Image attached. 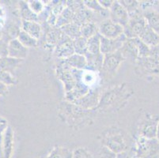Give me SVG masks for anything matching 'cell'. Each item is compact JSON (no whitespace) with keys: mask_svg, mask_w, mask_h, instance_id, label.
I'll use <instances>...</instances> for the list:
<instances>
[{"mask_svg":"<svg viewBox=\"0 0 159 158\" xmlns=\"http://www.w3.org/2000/svg\"><path fill=\"white\" fill-rule=\"evenodd\" d=\"M28 4L30 10H31L34 14H37V15L41 14V13L43 12V11L44 10V4L43 3V2L39 1V0L29 1Z\"/></svg>","mask_w":159,"mask_h":158,"instance_id":"cell-33","label":"cell"},{"mask_svg":"<svg viewBox=\"0 0 159 158\" xmlns=\"http://www.w3.org/2000/svg\"><path fill=\"white\" fill-rule=\"evenodd\" d=\"M135 153L136 158H159V142L139 136Z\"/></svg>","mask_w":159,"mask_h":158,"instance_id":"cell-3","label":"cell"},{"mask_svg":"<svg viewBox=\"0 0 159 158\" xmlns=\"http://www.w3.org/2000/svg\"><path fill=\"white\" fill-rule=\"evenodd\" d=\"M124 60L120 50L114 53L104 55L102 71L108 76H113Z\"/></svg>","mask_w":159,"mask_h":158,"instance_id":"cell-5","label":"cell"},{"mask_svg":"<svg viewBox=\"0 0 159 158\" xmlns=\"http://www.w3.org/2000/svg\"><path fill=\"white\" fill-rule=\"evenodd\" d=\"M23 60L21 59H14V58L7 56L0 59V70L8 72L14 74L16 69L21 65Z\"/></svg>","mask_w":159,"mask_h":158,"instance_id":"cell-19","label":"cell"},{"mask_svg":"<svg viewBox=\"0 0 159 158\" xmlns=\"http://www.w3.org/2000/svg\"><path fill=\"white\" fill-rule=\"evenodd\" d=\"M3 37V30H2V27L0 26V39H2Z\"/></svg>","mask_w":159,"mask_h":158,"instance_id":"cell-41","label":"cell"},{"mask_svg":"<svg viewBox=\"0 0 159 158\" xmlns=\"http://www.w3.org/2000/svg\"><path fill=\"white\" fill-rule=\"evenodd\" d=\"M150 56L159 62V44L150 48Z\"/></svg>","mask_w":159,"mask_h":158,"instance_id":"cell-39","label":"cell"},{"mask_svg":"<svg viewBox=\"0 0 159 158\" xmlns=\"http://www.w3.org/2000/svg\"><path fill=\"white\" fill-rule=\"evenodd\" d=\"M60 29L62 30L63 34L66 35V37H68L71 40H75L78 37H82L81 36V26L75 22L65 25L62 26Z\"/></svg>","mask_w":159,"mask_h":158,"instance_id":"cell-22","label":"cell"},{"mask_svg":"<svg viewBox=\"0 0 159 158\" xmlns=\"http://www.w3.org/2000/svg\"><path fill=\"white\" fill-rule=\"evenodd\" d=\"M158 123V117H147L140 124L139 136L147 139L156 138Z\"/></svg>","mask_w":159,"mask_h":158,"instance_id":"cell-9","label":"cell"},{"mask_svg":"<svg viewBox=\"0 0 159 158\" xmlns=\"http://www.w3.org/2000/svg\"><path fill=\"white\" fill-rule=\"evenodd\" d=\"M8 43L5 39H0V58L8 56Z\"/></svg>","mask_w":159,"mask_h":158,"instance_id":"cell-37","label":"cell"},{"mask_svg":"<svg viewBox=\"0 0 159 158\" xmlns=\"http://www.w3.org/2000/svg\"><path fill=\"white\" fill-rule=\"evenodd\" d=\"M157 140L159 142V123H158V125H157Z\"/></svg>","mask_w":159,"mask_h":158,"instance_id":"cell-42","label":"cell"},{"mask_svg":"<svg viewBox=\"0 0 159 158\" xmlns=\"http://www.w3.org/2000/svg\"><path fill=\"white\" fill-rule=\"evenodd\" d=\"M54 53L58 58H62L63 59H66L75 54V52L73 46V40L63 34V37L56 44Z\"/></svg>","mask_w":159,"mask_h":158,"instance_id":"cell-10","label":"cell"},{"mask_svg":"<svg viewBox=\"0 0 159 158\" xmlns=\"http://www.w3.org/2000/svg\"><path fill=\"white\" fill-rule=\"evenodd\" d=\"M73 151L68 148L63 146H56L52 149L46 158H72Z\"/></svg>","mask_w":159,"mask_h":158,"instance_id":"cell-28","label":"cell"},{"mask_svg":"<svg viewBox=\"0 0 159 158\" xmlns=\"http://www.w3.org/2000/svg\"><path fill=\"white\" fill-rule=\"evenodd\" d=\"M19 6V14L22 21H37L39 20V16L34 14L30 10L29 7L28 2L25 1H20L18 2Z\"/></svg>","mask_w":159,"mask_h":158,"instance_id":"cell-20","label":"cell"},{"mask_svg":"<svg viewBox=\"0 0 159 158\" xmlns=\"http://www.w3.org/2000/svg\"><path fill=\"white\" fill-rule=\"evenodd\" d=\"M116 153H112V151L107 149L106 147H102L98 153V158H116Z\"/></svg>","mask_w":159,"mask_h":158,"instance_id":"cell-36","label":"cell"},{"mask_svg":"<svg viewBox=\"0 0 159 158\" xmlns=\"http://www.w3.org/2000/svg\"><path fill=\"white\" fill-rule=\"evenodd\" d=\"M119 2L128 11L130 17L136 15V14H142V11L141 9H140V5L139 1H134V0H121V1H119Z\"/></svg>","mask_w":159,"mask_h":158,"instance_id":"cell-26","label":"cell"},{"mask_svg":"<svg viewBox=\"0 0 159 158\" xmlns=\"http://www.w3.org/2000/svg\"><path fill=\"white\" fill-rule=\"evenodd\" d=\"M29 49L24 47L18 39H13L8 43V56L24 60L27 57Z\"/></svg>","mask_w":159,"mask_h":158,"instance_id":"cell-14","label":"cell"},{"mask_svg":"<svg viewBox=\"0 0 159 158\" xmlns=\"http://www.w3.org/2000/svg\"><path fill=\"white\" fill-rule=\"evenodd\" d=\"M20 43L22 44L24 47L27 48H32V47H37L38 46V40L34 37H31L28 33H25L24 31L21 29L17 37Z\"/></svg>","mask_w":159,"mask_h":158,"instance_id":"cell-27","label":"cell"},{"mask_svg":"<svg viewBox=\"0 0 159 158\" xmlns=\"http://www.w3.org/2000/svg\"><path fill=\"white\" fill-rule=\"evenodd\" d=\"M100 99L101 98H99V92L98 89L93 91L89 90L88 93H86L78 101H75L73 104L80 107L82 109L89 110L98 106Z\"/></svg>","mask_w":159,"mask_h":158,"instance_id":"cell-11","label":"cell"},{"mask_svg":"<svg viewBox=\"0 0 159 158\" xmlns=\"http://www.w3.org/2000/svg\"><path fill=\"white\" fill-rule=\"evenodd\" d=\"M98 30L102 37L107 39H116L124 34V28L108 18L98 25Z\"/></svg>","mask_w":159,"mask_h":158,"instance_id":"cell-6","label":"cell"},{"mask_svg":"<svg viewBox=\"0 0 159 158\" xmlns=\"http://www.w3.org/2000/svg\"><path fill=\"white\" fill-rule=\"evenodd\" d=\"M147 25L159 34V13L153 10H148L143 13Z\"/></svg>","mask_w":159,"mask_h":158,"instance_id":"cell-21","label":"cell"},{"mask_svg":"<svg viewBox=\"0 0 159 158\" xmlns=\"http://www.w3.org/2000/svg\"><path fill=\"white\" fill-rule=\"evenodd\" d=\"M147 25V22L143 14L130 17L128 25L124 27V34L127 39H132L139 37Z\"/></svg>","mask_w":159,"mask_h":158,"instance_id":"cell-4","label":"cell"},{"mask_svg":"<svg viewBox=\"0 0 159 158\" xmlns=\"http://www.w3.org/2000/svg\"><path fill=\"white\" fill-rule=\"evenodd\" d=\"M127 37L125 35H121L120 37L116 39H107L101 36V52L103 55L110 54L120 51L126 41Z\"/></svg>","mask_w":159,"mask_h":158,"instance_id":"cell-8","label":"cell"},{"mask_svg":"<svg viewBox=\"0 0 159 158\" xmlns=\"http://www.w3.org/2000/svg\"><path fill=\"white\" fill-rule=\"evenodd\" d=\"M126 85H119L114 89L105 93L100 99L98 108L101 110L115 109L116 107H120V104H124V101L131 97V93Z\"/></svg>","mask_w":159,"mask_h":158,"instance_id":"cell-2","label":"cell"},{"mask_svg":"<svg viewBox=\"0 0 159 158\" xmlns=\"http://www.w3.org/2000/svg\"><path fill=\"white\" fill-rule=\"evenodd\" d=\"M8 127V123L7 120L2 116H0V155L2 153V138L3 133L5 132L6 129Z\"/></svg>","mask_w":159,"mask_h":158,"instance_id":"cell-35","label":"cell"},{"mask_svg":"<svg viewBox=\"0 0 159 158\" xmlns=\"http://www.w3.org/2000/svg\"><path fill=\"white\" fill-rule=\"evenodd\" d=\"M109 19L114 22L120 25L123 27L128 25L130 16L128 11L119 2V1H114L113 5L109 9Z\"/></svg>","mask_w":159,"mask_h":158,"instance_id":"cell-7","label":"cell"},{"mask_svg":"<svg viewBox=\"0 0 159 158\" xmlns=\"http://www.w3.org/2000/svg\"><path fill=\"white\" fill-rule=\"evenodd\" d=\"M85 7L89 10L91 12H93L95 14H99L102 17H105V19L107 18V16L109 17V11L105 10L102 6L100 5L99 2L96 0H91V1H83Z\"/></svg>","mask_w":159,"mask_h":158,"instance_id":"cell-24","label":"cell"},{"mask_svg":"<svg viewBox=\"0 0 159 158\" xmlns=\"http://www.w3.org/2000/svg\"><path fill=\"white\" fill-rule=\"evenodd\" d=\"M120 52L124 59H128L132 63H136V61L139 58V49L134 38L127 39L123 47H121Z\"/></svg>","mask_w":159,"mask_h":158,"instance_id":"cell-13","label":"cell"},{"mask_svg":"<svg viewBox=\"0 0 159 158\" xmlns=\"http://www.w3.org/2000/svg\"><path fill=\"white\" fill-rule=\"evenodd\" d=\"M72 158H93V156L87 149L79 147L73 151Z\"/></svg>","mask_w":159,"mask_h":158,"instance_id":"cell-34","label":"cell"},{"mask_svg":"<svg viewBox=\"0 0 159 158\" xmlns=\"http://www.w3.org/2000/svg\"><path fill=\"white\" fill-rule=\"evenodd\" d=\"M85 56L87 60V67H89L90 69L94 70H98V71L102 70L104 59L103 54L102 53L98 55L86 54Z\"/></svg>","mask_w":159,"mask_h":158,"instance_id":"cell-23","label":"cell"},{"mask_svg":"<svg viewBox=\"0 0 159 158\" xmlns=\"http://www.w3.org/2000/svg\"><path fill=\"white\" fill-rule=\"evenodd\" d=\"M101 35L98 33L87 40V52L86 54H101Z\"/></svg>","mask_w":159,"mask_h":158,"instance_id":"cell-25","label":"cell"},{"mask_svg":"<svg viewBox=\"0 0 159 158\" xmlns=\"http://www.w3.org/2000/svg\"><path fill=\"white\" fill-rule=\"evenodd\" d=\"M98 2H99L100 5L107 11H109V9L112 7L114 3L113 0H99Z\"/></svg>","mask_w":159,"mask_h":158,"instance_id":"cell-38","label":"cell"},{"mask_svg":"<svg viewBox=\"0 0 159 158\" xmlns=\"http://www.w3.org/2000/svg\"><path fill=\"white\" fill-rule=\"evenodd\" d=\"M61 62L68 67L71 69L79 70H82L87 67V60H86V56L83 55L76 54V53L66 59H62Z\"/></svg>","mask_w":159,"mask_h":158,"instance_id":"cell-16","label":"cell"},{"mask_svg":"<svg viewBox=\"0 0 159 158\" xmlns=\"http://www.w3.org/2000/svg\"><path fill=\"white\" fill-rule=\"evenodd\" d=\"M8 93V86L0 82V96H6Z\"/></svg>","mask_w":159,"mask_h":158,"instance_id":"cell-40","label":"cell"},{"mask_svg":"<svg viewBox=\"0 0 159 158\" xmlns=\"http://www.w3.org/2000/svg\"><path fill=\"white\" fill-rule=\"evenodd\" d=\"M63 36V33L60 29H51L46 34L45 41L48 45H56Z\"/></svg>","mask_w":159,"mask_h":158,"instance_id":"cell-30","label":"cell"},{"mask_svg":"<svg viewBox=\"0 0 159 158\" xmlns=\"http://www.w3.org/2000/svg\"><path fill=\"white\" fill-rule=\"evenodd\" d=\"M73 46L76 54L85 56L87 52V39L82 37H78L73 40Z\"/></svg>","mask_w":159,"mask_h":158,"instance_id":"cell-31","label":"cell"},{"mask_svg":"<svg viewBox=\"0 0 159 158\" xmlns=\"http://www.w3.org/2000/svg\"><path fill=\"white\" fill-rule=\"evenodd\" d=\"M21 29L28 33L31 37L39 40L42 35V27L37 21H22L21 22Z\"/></svg>","mask_w":159,"mask_h":158,"instance_id":"cell-17","label":"cell"},{"mask_svg":"<svg viewBox=\"0 0 159 158\" xmlns=\"http://www.w3.org/2000/svg\"><path fill=\"white\" fill-rule=\"evenodd\" d=\"M14 146V133L12 127L8 126L2 138V158H11Z\"/></svg>","mask_w":159,"mask_h":158,"instance_id":"cell-12","label":"cell"},{"mask_svg":"<svg viewBox=\"0 0 159 158\" xmlns=\"http://www.w3.org/2000/svg\"><path fill=\"white\" fill-rule=\"evenodd\" d=\"M0 82L5 84L7 86L15 85L18 83V79L12 74L0 70Z\"/></svg>","mask_w":159,"mask_h":158,"instance_id":"cell-32","label":"cell"},{"mask_svg":"<svg viewBox=\"0 0 159 158\" xmlns=\"http://www.w3.org/2000/svg\"><path fill=\"white\" fill-rule=\"evenodd\" d=\"M102 142L104 147L116 154L124 153L127 150L126 138L122 129L112 127L108 128L102 134Z\"/></svg>","mask_w":159,"mask_h":158,"instance_id":"cell-1","label":"cell"},{"mask_svg":"<svg viewBox=\"0 0 159 158\" xmlns=\"http://www.w3.org/2000/svg\"><path fill=\"white\" fill-rule=\"evenodd\" d=\"M139 38L145 44H147L150 48L159 44V34L150 28L148 25Z\"/></svg>","mask_w":159,"mask_h":158,"instance_id":"cell-18","label":"cell"},{"mask_svg":"<svg viewBox=\"0 0 159 158\" xmlns=\"http://www.w3.org/2000/svg\"><path fill=\"white\" fill-rule=\"evenodd\" d=\"M99 33L98 25L95 22H88L81 26V36L86 39H89Z\"/></svg>","mask_w":159,"mask_h":158,"instance_id":"cell-29","label":"cell"},{"mask_svg":"<svg viewBox=\"0 0 159 158\" xmlns=\"http://www.w3.org/2000/svg\"><path fill=\"white\" fill-rule=\"evenodd\" d=\"M135 63L142 71L159 74V62L150 57V56L147 57L139 58Z\"/></svg>","mask_w":159,"mask_h":158,"instance_id":"cell-15","label":"cell"},{"mask_svg":"<svg viewBox=\"0 0 159 158\" xmlns=\"http://www.w3.org/2000/svg\"><path fill=\"white\" fill-rule=\"evenodd\" d=\"M0 59H1V58H0Z\"/></svg>","mask_w":159,"mask_h":158,"instance_id":"cell-43","label":"cell"}]
</instances>
